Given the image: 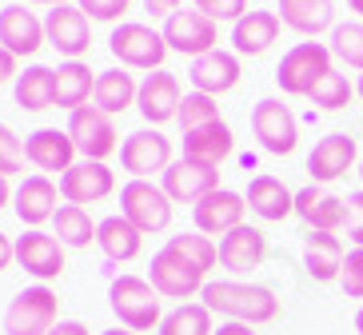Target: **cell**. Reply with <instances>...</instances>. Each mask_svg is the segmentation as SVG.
<instances>
[{
    "mask_svg": "<svg viewBox=\"0 0 363 335\" xmlns=\"http://www.w3.org/2000/svg\"><path fill=\"white\" fill-rule=\"evenodd\" d=\"M68 136H72L76 152H80V160H100L104 164L112 152L120 148V136H116V124L112 116H104L100 108H76L68 112Z\"/></svg>",
    "mask_w": 363,
    "mask_h": 335,
    "instance_id": "obj_10",
    "label": "cell"
},
{
    "mask_svg": "<svg viewBox=\"0 0 363 335\" xmlns=\"http://www.w3.org/2000/svg\"><path fill=\"white\" fill-rule=\"evenodd\" d=\"M24 168V140L9 124H0V176H16Z\"/></svg>",
    "mask_w": 363,
    "mask_h": 335,
    "instance_id": "obj_41",
    "label": "cell"
},
{
    "mask_svg": "<svg viewBox=\"0 0 363 335\" xmlns=\"http://www.w3.org/2000/svg\"><path fill=\"white\" fill-rule=\"evenodd\" d=\"M252 136L267 156H291L299 144V120L279 96H264L252 108Z\"/></svg>",
    "mask_w": 363,
    "mask_h": 335,
    "instance_id": "obj_7",
    "label": "cell"
},
{
    "mask_svg": "<svg viewBox=\"0 0 363 335\" xmlns=\"http://www.w3.org/2000/svg\"><path fill=\"white\" fill-rule=\"evenodd\" d=\"M96 76L92 68L84 64V60H65V64L56 68V108H84L88 96L96 92Z\"/></svg>",
    "mask_w": 363,
    "mask_h": 335,
    "instance_id": "obj_32",
    "label": "cell"
},
{
    "mask_svg": "<svg viewBox=\"0 0 363 335\" xmlns=\"http://www.w3.org/2000/svg\"><path fill=\"white\" fill-rule=\"evenodd\" d=\"M76 144L68 132L60 128H36L33 136H24V160L33 164V168H40V172H60L65 176L68 168L76 164Z\"/></svg>",
    "mask_w": 363,
    "mask_h": 335,
    "instance_id": "obj_22",
    "label": "cell"
},
{
    "mask_svg": "<svg viewBox=\"0 0 363 335\" xmlns=\"http://www.w3.org/2000/svg\"><path fill=\"white\" fill-rule=\"evenodd\" d=\"M176 160L172 156V140L160 128H140L132 136H124L120 144V164L132 180H148V176H164L168 164Z\"/></svg>",
    "mask_w": 363,
    "mask_h": 335,
    "instance_id": "obj_8",
    "label": "cell"
},
{
    "mask_svg": "<svg viewBox=\"0 0 363 335\" xmlns=\"http://www.w3.org/2000/svg\"><path fill=\"white\" fill-rule=\"evenodd\" d=\"M180 104H184V92H180L176 72L160 68V72H152V76L140 80L136 108H140V116L148 120V128H160V124L176 120V116H180Z\"/></svg>",
    "mask_w": 363,
    "mask_h": 335,
    "instance_id": "obj_18",
    "label": "cell"
},
{
    "mask_svg": "<svg viewBox=\"0 0 363 335\" xmlns=\"http://www.w3.org/2000/svg\"><path fill=\"white\" fill-rule=\"evenodd\" d=\"M44 44H48V36H44V21L36 12H28L24 4L0 8V48L4 52L21 60V56H36Z\"/></svg>",
    "mask_w": 363,
    "mask_h": 335,
    "instance_id": "obj_20",
    "label": "cell"
},
{
    "mask_svg": "<svg viewBox=\"0 0 363 335\" xmlns=\"http://www.w3.org/2000/svg\"><path fill=\"white\" fill-rule=\"evenodd\" d=\"M76 8L84 12L88 21H104V24H116L124 12L132 8V0H76Z\"/></svg>",
    "mask_w": 363,
    "mask_h": 335,
    "instance_id": "obj_42",
    "label": "cell"
},
{
    "mask_svg": "<svg viewBox=\"0 0 363 335\" xmlns=\"http://www.w3.org/2000/svg\"><path fill=\"white\" fill-rule=\"evenodd\" d=\"M347 8H352L355 16H363V0H347Z\"/></svg>",
    "mask_w": 363,
    "mask_h": 335,
    "instance_id": "obj_52",
    "label": "cell"
},
{
    "mask_svg": "<svg viewBox=\"0 0 363 335\" xmlns=\"http://www.w3.org/2000/svg\"><path fill=\"white\" fill-rule=\"evenodd\" d=\"M355 96L363 100V76H359V80H355Z\"/></svg>",
    "mask_w": 363,
    "mask_h": 335,
    "instance_id": "obj_55",
    "label": "cell"
},
{
    "mask_svg": "<svg viewBox=\"0 0 363 335\" xmlns=\"http://www.w3.org/2000/svg\"><path fill=\"white\" fill-rule=\"evenodd\" d=\"M160 188L168 192L172 204H200L203 195L220 192V168H203V164H192V160H172L168 172L160 176Z\"/></svg>",
    "mask_w": 363,
    "mask_h": 335,
    "instance_id": "obj_16",
    "label": "cell"
},
{
    "mask_svg": "<svg viewBox=\"0 0 363 335\" xmlns=\"http://www.w3.org/2000/svg\"><path fill=\"white\" fill-rule=\"evenodd\" d=\"M48 335H88V327L80 324V319H60V324H56Z\"/></svg>",
    "mask_w": 363,
    "mask_h": 335,
    "instance_id": "obj_48",
    "label": "cell"
},
{
    "mask_svg": "<svg viewBox=\"0 0 363 335\" xmlns=\"http://www.w3.org/2000/svg\"><path fill=\"white\" fill-rule=\"evenodd\" d=\"M100 335H136V331H128V327H112V331H100Z\"/></svg>",
    "mask_w": 363,
    "mask_h": 335,
    "instance_id": "obj_53",
    "label": "cell"
},
{
    "mask_svg": "<svg viewBox=\"0 0 363 335\" xmlns=\"http://www.w3.org/2000/svg\"><path fill=\"white\" fill-rule=\"evenodd\" d=\"M116 192V172L100 160H76L65 176H60V195L68 204L84 208V204H100Z\"/></svg>",
    "mask_w": 363,
    "mask_h": 335,
    "instance_id": "obj_15",
    "label": "cell"
},
{
    "mask_svg": "<svg viewBox=\"0 0 363 335\" xmlns=\"http://www.w3.org/2000/svg\"><path fill=\"white\" fill-rule=\"evenodd\" d=\"M12 200V188H9V176H0V208H9Z\"/></svg>",
    "mask_w": 363,
    "mask_h": 335,
    "instance_id": "obj_50",
    "label": "cell"
},
{
    "mask_svg": "<svg viewBox=\"0 0 363 335\" xmlns=\"http://www.w3.org/2000/svg\"><path fill=\"white\" fill-rule=\"evenodd\" d=\"M352 168H359V148H355V140L347 136V132L323 136L308 156V176H311V184H320V188L343 180Z\"/></svg>",
    "mask_w": 363,
    "mask_h": 335,
    "instance_id": "obj_12",
    "label": "cell"
},
{
    "mask_svg": "<svg viewBox=\"0 0 363 335\" xmlns=\"http://www.w3.org/2000/svg\"><path fill=\"white\" fill-rule=\"evenodd\" d=\"M279 24L315 40L323 33L331 36V28L340 21H335V4L331 0H279Z\"/></svg>",
    "mask_w": 363,
    "mask_h": 335,
    "instance_id": "obj_24",
    "label": "cell"
},
{
    "mask_svg": "<svg viewBox=\"0 0 363 335\" xmlns=\"http://www.w3.org/2000/svg\"><path fill=\"white\" fill-rule=\"evenodd\" d=\"M44 36H48V48H56L65 60H80L92 48V24L76 4H60V8L48 12L44 16Z\"/></svg>",
    "mask_w": 363,
    "mask_h": 335,
    "instance_id": "obj_13",
    "label": "cell"
},
{
    "mask_svg": "<svg viewBox=\"0 0 363 335\" xmlns=\"http://www.w3.org/2000/svg\"><path fill=\"white\" fill-rule=\"evenodd\" d=\"M328 48H331V56H335L343 68H355V72L363 76V21L335 24L331 36H328Z\"/></svg>",
    "mask_w": 363,
    "mask_h": 335,
    "instance_id": "obj_36",
    "label": "cell"
},
{
    "mask_svg": "<svg viewBox=\"0 0 363 335\" xmlns=\"http://www.w3.org/2000/svg\"><path fill=\"white\" fill-rule=\"evenodd\" d=\"M200 303L212 315H224L228 324L264 327L279 319V300L272 288L252 280H208L200 292Z\"/></svg>",
    "mask_w": 363,
    "mask_h": 335,
    "instance_id": "obj_1",
    "label": "cell"
},
{
    "mask_svg": "<svg viewBox=\"0 0 363 335\" xmlns=\"http://www.w3.org/2000/svg\"><path fill=\"white\" fill-rule=\"evenodd\" d=\"M340 283H343V295H347V300H363V248L347 251L343 271H340Z\"/></svg>",
    "mask_w": 363,
    "mask_h": 335,
    "instance_id": "obj_43",
    "label": "cell"
},
{
    "mask_svg": "<svg viewBox=\"0 0 363 335\" xmlns=\"http://www.w3.org/2000/svg\"><path fill=\"white\" fill-rule=\"evenodd\" d=\"M16 104L24 112H48L56 108V68H44V64H33L16 76Z\"/></svg>",
    "mask_w": 363,
    "mask_h": 335,
    "instance_id": "obj_33",
    "label": "cell"
},
{
    "mask_svg": "<svg viewBox=\"0 0 363 335\" xmlns=\"http://www.w3.org/2000/svg\"><path fill=\"white\" fill-rule=\"evenodd\" d=\"M216 335H259V331L256 327H247V324H220Z\"/></svg>",
    "mask_w": 363,
    "mask_h": 335,
    "instance_id": "obj_49",
    "label": "cell"
},
{
    "mask_svg": "<svg viewBox=\"0 0 363 335\" xmlns=\"http://www.w3.org/2000/svg\"><path fill=\"white\" fill-rule=\"evenodd\" d=\"M220 120V104H216V96H203V92H188L180 104V116H176V124H180L184 132H196L203 128V124H216Z\"/></svg>",
    "mask_w": 363,
    "mask_h": 335,
    "instance_id": "obj_39",
    "label": "cell"
},
{
    "mask_svg": "<svg viewBox=\"0 0 363 335\" xmlns=\"http://www.w3.org/2000/svg\"><path fill=\"white\" fill-rule=\"evenodd\" d=\"M232 152H235V136L224 120L203 124V128H196V132H184V160H192V164L220 168Z\"/></svg>",
    "mask_w": 363,
    "mask_h": 335,
    "instance_id": "obj_27",
    "label": "cell"
},
{
    "mask_svg": "<svg viewBox=\"0 0 363 335\" xmlns=\"http://www.w3.org/2000/svg\"><path fill=\"white\" fill-rule=\"evenodd\" d=\"M60 324V300L48 283L24 288L4 312V335H48Z\"/></svg>",
    "mask_w": 363,
    "mask_h": 335,
    "instance_id": "obj_6",
    "label": "cell"
},
{
    "mask_svg": "<svg viewBox=\"0 0 363 335\" xmlns=\"http://www.w3.org/2000/svg\"><path fill=\"white\" fill-rule=\"evenodd\" d=\"M120 216L144 236H160L172 227V200L160 184L152 180H128L120 188Z\"/></svg>",
    "mask_w": 363,
    "mask_h": 335,
    "instance_id": "obj_4",
    "label": "cell"
},
{
    "mask_svg": "<svg viewBox=\"0 0 363 335\" xmlns=\"http://www.w3.org/2000/svg\"><path fill=\"white\" fill-rule=\"evenodd\" d=\"M33 4H44V8H60V4H72V0H33Z\"/></svg>",
    "mask_w": 363,
    "mask_h": 335,
    "instance_id": "obj_51",
    "label": "cell"
},
{
    "mask_svg": "<svg viewBox=\"0 0 363 335\" xmlns=\"http://www.w3.org/2000/svg\"><path fill=\"white\" fill-rule=\"evenodd\" d=\"M56 239L65 244V248H88V244H96V220L88 216V208H76V204H60L56 208Z\"/></svg>",
    "mask_w": 363,
    "mask_h": 335,
    "instance_id": "obj_34",
    "label": "cell"
},
{
    "mask_svg": "<svg viewBox=\"0 0 363 335\" xmlns=\"http://www.w3.org/2000/svg\"><path fill=\"white\" fill-rule=\"evenodd\" d=\"M16 76H21V72H16V56L0 48V84H9V80L16 84Z\"/></svg>",
    "mask_w": 363,
    "mask_h": 335,
    "instance_id": "obj_46",
    "label": "cell"
},
{
    "mask_svg": "<svg viewBox=\"0 0 363 335\" xmlns=\"http://www.w3.org/2000/svg\"><path fill=\"white\" fill-rule=\"evenodd\" d=\"M343 232L355 248H363V188L355 195H347V220H343Z\"/></svg>",
    "mask_w": 363,
    "mask_h": 335,
    "instance_id": "obj_44",
    "label": "cell"
},
{
    "mask_svg": "<svg viewBox=\"0 0 363 335\" xmlns=\"http://www.w3.org/2000/svg\"><path fill=\"white\" fill-rule=\"evenodd\" d=\"M12 263H16V239H9L0 232V271H9Z\"/></svg>",
    "mask_w": 363,
    "mask_h": 335,
    "instance_id": "obj_47",
    "label": "cell"
},
{
    "mask_svg": "<svg viewBox=\"0 0 363 335\" xmlns=\"http://www.w3.org/2000/svg\"><path fill=\"white\" fill-rule=\"evenodd\" d=\"M279 16L264 8H252L244 21L232 24V52L235 56H264L272 44L279 40Z\"/></svg>",
    "mask_w": 363,
    "mask_h": 335,
    "instance_id": "obj_28",
    "label": "cell"
},
{
    "mask_svg": "<svg viewBox=\"0 0 363 335\" xmlns=\"http://www.w3.org/2000/svg\"><path fill=\"white\" fill-rule=\"evenodd\" d=\"M168 248L176 251V256H184L200 276H212V271L220 268V244H212V239L200 236V232H192V236H168Z\"/></svg>",
    "mask_w": 363,
    "mask_h": 335,
    "instance_id": "obj_37",
    "label": "cell"
},
{
    "mask_svg": "<svg viewBox=\"0 0 363 335\" xmlns=\"http://www.w3.org/2000/svg\"><path fill=\"white\" fill-rule=\"evenodd\" d=\"M296 216L308 224V232H331L335 236L347 220V200L331 195L320 184H308L296 192Z\"/></svg>",
    "mask_w": 363,
    "mask_h": 335,
    "instance_id": "obj_23",
    "label": "cell"
},
{
    "mask_svg": "<svg viewBox=\"0 0 363 335\" xmlns=\"http://www.w3.org/2000/svg\"><path fill=\"white\" fill-rule=\"evenodd\" d=\"M180 8H184V0H144V12H148L152 21H168Z\"/></svg>",
    "mask_w": 363,
    "mask_h": 335,
    "instance_id": "obj_45",
    "label": "cell"
},
{
    "mask_svg": "<svg viewBox=\"0 0 363 335\" xmlns=\"http://www.w3.org/2000/svg\"><path fill=\"white\" fill-rule=\"evenodd\" d=\"M16 263H21L33 280L48 283L65 276V244L40 227H28L21 239H16Z\"/></svg>",
    "mask_w": 363,
    "mask_h": 335,
    "instance_id": "obj_17",
    "label": "cell"
},
{
    "mask_svg": "<svg viewBox=\"0 0 363 335\" xmlns=\"http://www.w3.org/2000/svg\"><path fill=\"white\" fill-rule=\"evenodd\" d=\"M192 4H196V12H203V16L216 21V24H235L252 12L247 0H192Z\"/></svg>",
    "mask_w": 363,
    "mask_h": 335,
    "instance_id": "obj_40",
    "label": "cell"
},
{
    "mask_svg": "<svg viewBox=\"0 0 363 335\" xmlns=\"http://www.w3.org/2000/svg\"><path fill=\"white\" fill-rule=\"evenodd\" d=\"M160 36H164V44H168V52L200 60V56L216 52V44H220V24L208 21L203 12H176V16L164 21Z\"/></svg>",
    "mask_w": 363,
    "mask_h": 335,
    "instance_id": "obj_9",
    "label": "cell"
},
{
    "mask_svg": "<svg viewBox=\"0 0 363 335\" xmlns=\"http://www.w3.org/2000/svg\"><path fill=\"white\" fill-rule=\"evenodd\" d=\"M343 260H347V251H343L340 236H331V232H308L303 236V268L315 283L340 280Z\"/></svg>",
    "mask_w": 363,
    "mask_h": 335,
    "instance_id": "obj_29",
    "label": "cell"
},
{
    "mask_svg": "<svg viewBox=\"0 0 363 335\" xmlns=\"http://www.w3.org/2000/svg\"><path fill=\"white\" fill-rule=\"evenodd\" d=\"M140 96V84L128 68H108L96 76V92H92V108H100L104 116H120L128 112Z\"/></svg>",
    "mask_w": 363,
    "mask_h": 335,
    "instance_id": "obj_30",
    "label": "cell"
},
{
    "mask_svg": "<svg viewBox=\"0 0 363 335\" xmlns=\"http://www.w3.org/2000/svg\"><path fill=\"white\" fill-rule=\"evenodd\" d=\"M108 48L112 56L120 60V68H136V72H160L164 68V56H168V44L164 36L152 28V24H116L112 36H108Z\"/></svg>",
    "mask_w": 363,
    "mask_h": 335,
    "instance_id": "obj_3",
    "label": "cell"
},
{
    "mask_svg": "<svg viewBox=\"0 0 363 335\" xmlns=\"http://www.w3.org/2000/svg\"><path fill=\"white\" fill-rule=\"evenodd\" d=\"M247 212L267 224H279V220L296 216V192L279 176H256L247 184Z\"/></svg>",
    "mask_w": 363,
    "mask_h": 335,
    "instance_id": "obj_26",
    "label": "cell"
},
{
    "mask_svg": "<svg viewBox=\"0 0 363 335\" xmlns=\"http://www.w3.org/2000/svg\"><path fill=\"white\" fill-rule=\"evenodd\" d=\"M148 283L160 292V300H192V295L203 292V283H208V276H200V271L192 268V263L184 260V256H176V251L164 244L156 256H152V268H148Z\"/></svg>",
    "mask_w": 363,
    "mask_h": 335,
    "instance_id": "obj_11",
    "label": "cell"
},
{
    "mask_svg": "<svg viewBox=\"0 0 363 335\" xmlns=\"http://www.w3.org/2000/svg\"><path fill=\"white\" fill-rule=\"evenodd\" d=\"M160 335H216L212 312L203 303H180V307H172L164 315Z\"/></svg>",
    "mask_w": 363,
    "mask_h": 335,
    "instance_id": "obj_35",
    "label": "cell"
},
{
    "mask_svg": "<svg viewBox=\"0 0 363 335\" xmlns=\"http://www.w3.org/2000/svg\"><path fill=\"white\" fill-rule=\"evenodd\" d=\"M355 331L363 335V307H359V312H355Z\"/></svg>",
    "mask_w": 363,
    "mask_h": 335,
    "instance_id": "obj_54",
    "label": "cell"
},
{
    "mask_svg": "<svg viewBox=\"0 0 363 335\" xmlns=\"http://www.w3.org/2000/svg\"><path fill=\"white\" fill-rule=\"evenodd\" d=\"M331 60H335V56H331L328 44H315V40L296 44L276 68L279 92H284V96H311V88L331 72Z\"/></svg>",
    "mask_w": 363,
    "mask_h": 335,
    "instance_id": "obj_5",
    "label": "cell"
},
{
    "mask_svg": "<svg viewBox=\"0 0 363 335\" xmlns=\"http://www.w3.org/2000/svg\"><path fill=\"white\" fill-rule=\"evenodd\" d=\"M56 200H60V188H56L48 176H28V180L12 192V208H16L21 224H28V227L48 224V220L56 216V208H60Z\"/></svg>",
    "mask_w": 363,
    "mask_h": 335,
    "instance_id": "obj_25",
    "label": "cell"
},
{
    "mask_svg": "<svg viewBox=\"0 0 363 335\" xmlns=\"http://www.w3.org/2000/svg\"><path fill=\"white\" fill-rule=\"evenodd\" d=\"M240 56L228 52V48H216V52L200 56V60H192V68H188V80H192V92H203V96H224V92H232L235 84H240Z\"/></svg>",
    "mask_w": 363,
    "mask_h": 335,
    "instance_id": "obj_21",
    "label": "cell"
},
{
    "mask_svg": "<svg viewBox=\"0 0 363 335\" xmlns=\"http://www.w3.org/2000/svg\"><path fill=\"white\" fill-rule=\"evenodd\" d=\"M264 260H267V236L259 227L240 224L235 232H228V236L220 239V268H224L228 276H235V280L252 276Z\"/></svg>",
    "mask_w": 363,
    "mask_h": 335,
    "instance_id": "obj_19",
    "label": "cell"
},
{
    "mask_svg": "<svg viewBox=\"0 0 363 335\" xmlns=\"http://www.w3.org/2000/svg\"><path fill=\"white\" fill-rule=\"evenodd\" d=\"M244 216H247V195L232 192V188H220V192L203 195L200 204L192 208L196 232H200V236H208V239H212V236L224 239L228 232H235V227L244 224Z\"/></svg>",
    "mask_w": 363,
    "mask_h": 335,
    "instance_id": "obj_14",
    "label": "cell"
},
{
    "mask_svg": "<svg viewBox=\"0 0 363 335\" xmlns=\"http://www.w3.org/2000/svg\"><path fill=\"white\" fill-rule=\"evenodd\" d=\"M355 176H359V184H363V160H359V168H355Z\"/></svg>",
    "mask_w": 363,
    "mask_h": 335,
    "instance_id": "obj_56",
    "label": "cell"
},
{
    "mask_svg": "<svg viewBox=\"0 0 363 335\" xmlns=\"http://www.w3.org/2000/svg\"><path fill=\"white\" fill-rule=\"evenodd\" d=\"M352 96H355V84L343 72H335V68H331L320 84L311 88L308 100L315 104V108H323V112H343L347 104H352Z\"/></svg>",
    "mask_w": 363,
    "mask_h": 335,
    "instance_id": "obj_38",
    "label": "cell"
},
{
    "mask_svg": "<svg viewBox=\"0 0 363 335\" xmlns=\"http://www.w3.org/2000/svg\"><path fill=\"white\" fill-rule=\"evenodd\" d=\"M108 307L128 331H160L164 312H160V292L144 276H116L108 288Z\"/></svg>",
    "mask_w": 363,
    "mask_h": 335,
    "instance_id": "obj_2",
    "label": "cell"
},
{
    "mask_svg": "<svg viewBox=\"0 0 363 335\" xmlns=\"http://www.w3.org/2000/svg\"><path fill=\"white\" fill-rule=\"evenodd\" d=\"M96 248L104 251L112 263H132L140 251H144V232L132 227L124 216H108V220H100V227H96Z\"/></svg>",
    "mask_w": 363,
    "mask_h": 335,
    "instance_id": "obj_31",
    "label": "cell"
}]
</instances>
